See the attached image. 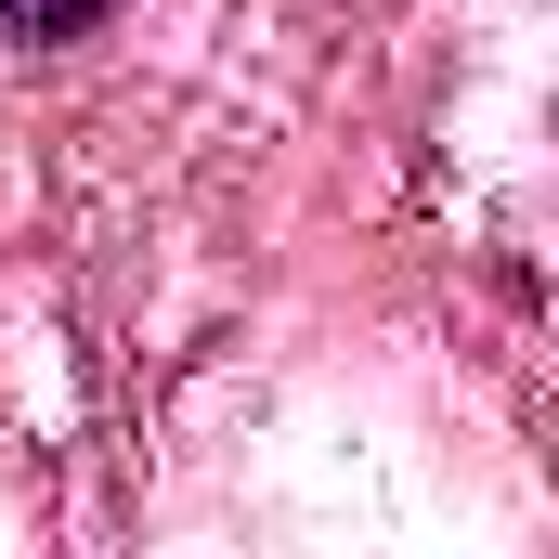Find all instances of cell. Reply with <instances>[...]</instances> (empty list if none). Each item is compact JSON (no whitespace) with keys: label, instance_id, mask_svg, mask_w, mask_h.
<instances>
[{"label":"cell","instance_id":"6da1fadb","mask_svg":"<svg viewBox=\"0 0 559 559\" xmlns=\"http://www.w3.org/2000/svg\"><path fill=\"white\" fill-rule=\"evenodd\" d=\"M105 0H0V39H66V26H92Z\"/></svg>","mask_w":559,"mask_h":559}]
</instances>
